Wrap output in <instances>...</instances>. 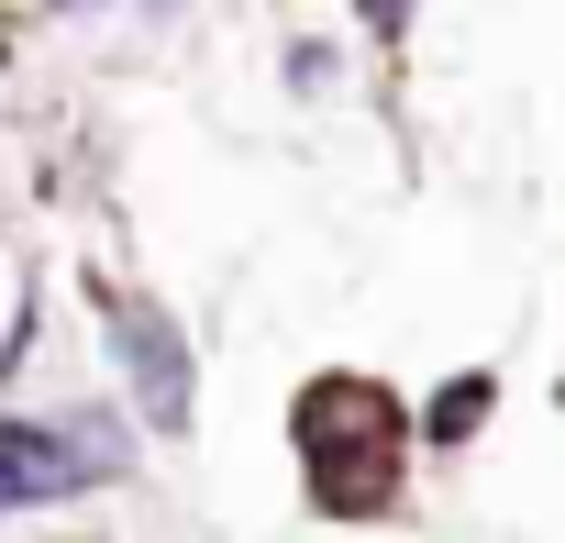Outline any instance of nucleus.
Returning a JSON list of instances; mask_svg holds the SVG:
<instances>
[{
	"label": "nucleus",
	"instance_id": "7ed1b4c3",
	"mask_svg": "<svg viewBox=\"0 0 565 543\" xmlns=\"http://www.w3.org/2000/svg\"><path fill=\"white\" fill-rule=\"evenodd\" d=\"M89 300H100V333H111V366H122V388H134V411H145V433H189L200 422V366H189V333L145 300V289H122V278H89Z\"/></svg>",
	"mask_w": 565,
	"mask_h": 543
},
{
	"label": "nucleus",
	"instance_id": "f257e3e1",
	"mask_svg": "<svg viewBox=\"0 0 565 543\" xmlns=\"http://www.w3.org/2000/svg\"><path fill=\"white\" fill-rule=\"evenodd\" d=\"M399 455H411V411L377 377H311L300 388V477L333 521H377L399 499Z\"/></svg>",
	"mask_w": 565,
	"mask_h": 543
},
{
	"label": "nucleus",
	"instance_id": "f03ea898",
	"mask_svg": "<svg viewBox=\"0 0 565 543\" xmlns=\"http://www.w3.org/2000/svg\"><path fill=\"white\" fill-rule=\"evenodd\" d=\"M134 444L111 411H67V422H23L0 411V510H45V499H78L100 477H122Z\"/></svg>",
	"mask_w": 565,
	"mask_h": 543
},
{
	"label": "nucleus",
	"instance_id": "423d86ee",
	"mask_svg": "<svg viewBox=\"0 0 565 543\" xmlns=\"http://www.w3.org/2000/svg\"><path fill=\"white\" fill-rule=\"evenodd\" d=\"M45 12H100V0H45Z\"/></svg>",
	"mask_w": 565,
	"mask_h": 543
},
{
	"label": "nucleus",
	"instance_id": "39448f33",
	"mask_svg": "<svg viewBox=\"0 0 565 543\" xmlns=\"http://www.w3.org/2000/svg\"><path fill=\"white\" fill-rule=\"evenodd\" d=\"M411 12H422V0H355V23H366L377 45H399V34H411Z\"/></svg>",
	"mask_w": 565,
	"mask_h": 543
},
{
	"label": "nucleus",
	"instance_id": "0eeeda50",
	"mask_svg": "<svg viewBox=\"0 0 565 543\" xmlns=\"http://www.w3.org/2000/svg\"><path fill=\"white\" fill-rule=\"evenodd\" d=\"M145 12H189V0H145Z\"/></svg>",
	"mask_w": 565,
	"mask_h": 543
},
{
	"label": "nucleus",
	"instance_id": "20e7f679",
	"mask_svg": "<svg viewBox=\"0 0 565 543\" xmlns=\"http://www.w3.org/2000/svg\"><path fill=\"white\" fill-rule=\"evenodd\" d=\"M488 400H499V388H488V377H455V388H444V400H433V411H422V433H433V444H466V433H477V422H488Z\"/></svg>",
	"mask_w": 565,
	"mask_h": 543
}]
</instances>
